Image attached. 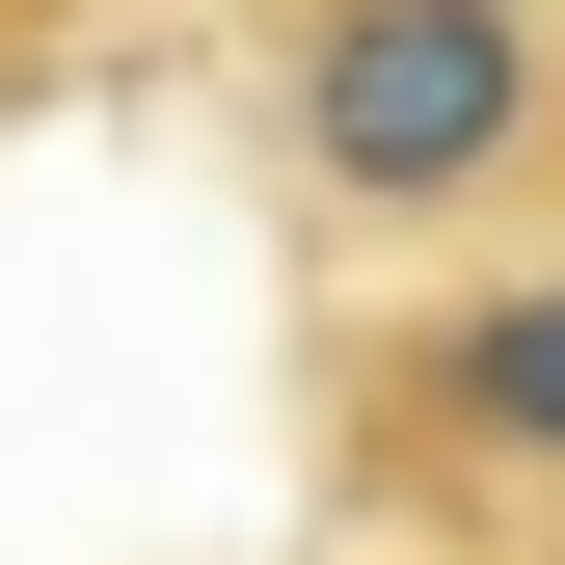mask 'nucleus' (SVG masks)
Masks as SVG:
<instances>
[{
  "label": "nucleus",
  "mask_w": 565,
  "mask_h": 565,
  "mask_svg": "<svg viewBox=\"0 0 565 565\" xmlns=\"http://www.w3.org/2000/svg\"><path fill=\"white\" fill-rule=\"evenodd\" d=\"M404 431H431V458L565 484V269H512V297H458L431 350H404Z\"/></svg>",
  "instance_id": "2"
},
{
  "label": "nucleus",
  "mask_w": 565,
  "mask_h": 565,
  "mask_svg": "<svg viewBox=\"0 0 565 565\" xmlns=\"http://www.w3.org/2000/svg\"><path fill=\"white\" fill-rule=\"evenodd\" d=\"M297 162L350 216H484L539 162V0H323L297 28Z\"/></svg>",
  "instance_id": "1"
}]
</instances>
